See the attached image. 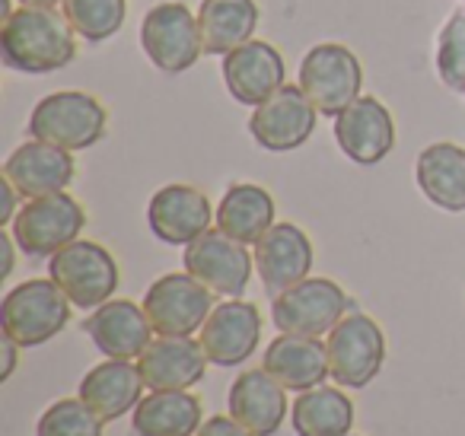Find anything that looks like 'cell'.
I'll list each match as a JSON object with an SVG mask.
<instances>
[{
    "label": "cell",
    "instance_id": "cell-10",
    "mask_svg": "<svg viewBox=\"0 0 465 436\" xmlns=\"http://www.w3.org/2000/svg\"><path fill=\"white\" fill-rule=\"evenodd\" d=\"M182 262H185L188 274L198 277L213 296H226V300H240L246 293L255 268L249 245L230 239L217 226H211L194 243H188Z\"/></svg>",
    "mask_w": 465,
    "mask_h": 436
},
{
    "label": "cell",
    "instance_id": "cell-33",
    "mask_svg": "<svg viewBox=\"0 0 465 436\" xmlns=\"http://www.w3.org/2000/svg\"><path fill=\"white\" fill-rule=\"evenodd\" d=\"M16 198H23V194L16 192L14 182L4 175V179H0V223H14V217L23 207V204H16Z\"/></svg>",
    "mask_w": 465,
    "mask_h": 436
},
{
    "label": "cell",
    "instance_id": "cell-18",
    "mask_svg": "<svg viewBox=\"0 0 465 436\" xmlns=\"http://www.w3.org/2000/svg\"><path fill=\"white\" fill-rule=\"evenodd\" d=\"M4 175L14 182V188L23 198H42V194L67 192V185L77 175L74 154L64 147H54L45 141H26L7 156Z\"/></svg>",
    "mask_w": 465,
    "mask_h": 436
},
{
    "label": "cell",
    "instance_id": "cell-27",
    "mask_svg": "<svg viewBox=\"0 0 465 436\" xmlns=\"http://www.w3.org/2000/svg\"><path fill=\"white\" fill-rule=\"evenodd\" d=\"M262 10L255 0H204L198 7L201 48L204 54H230L255 35Z\"/></svg>",
    "mask_w": 465,
    "mask_h": 436
},
{
    "label": "cell",
    "instance_id": "cell-20",
    "mask_svg": "<svg viewBox=\"0 0 465 436\" xmlns=\"http://www.w3.org/2000/svg\"><path fill=\"white\" fill-rule=\"evenodd\" d=\"M230 417L240 421L249 433L274 436L287 417V389L262 366V370H242L232 379L230 395Z\"/></svg>",
    "mask_w": 465,
    "mask_h": 436
},
{
    "label": "cell",
    "instance_id": "cell-4",
    "mask_svg": "<svg viewBox=\"0 0 465 436\" xmlns=\"http://www.w3.org/2000/svg\"><path fill=\"white\" fill-rule=\"evenodd\" d=\"M86 226V211L74 194L54 192L42 198H29L10 223L16 245L29 258H52L74 239H80Z\"/></svg>",
    "mask_w": 465,
    "mask_h": 436
},
{
    "label": "cell",
    "instance_id": "cell-8",
    "mask_svg": "<svg viewBox=\"0 0 465 436\" xmlns=\"http://www.w3.org/2000/svg\"><path fill=\"white\" fill-rule=\"evenodd\" d=\"M329 372L341 389H363L386 363V334L367 312H348L325 338Z\"/></svg>",
    "mask_w": 465,
    "mask_h": 436
},
{
    "label": "cell",
    "instance_id": "cell-7",
    "mask_svg": "<svg viewBox=\"0 0 465 436\" xmlns=\"http://www.w3.org/2000/svg\"><path fill=\"white\" fill-rule=\"evenodd\" d=\"M48 277L77 309H96L118 290V264L109 249L90 239H74L48 258Z\"/></svg>",
    "mask_w": 465,
    "mask_h": 436
},
{
    "label": "cell",
    "instance_id": "cell-30",
    "mask_svg": "<svg viewBox=\"0 0 465 436\" xmlns=\"http://www.w3.org/2000/svg\"><path fill=\"white\" fill-rule=\"evenodd\" d=\"M105 421L84 398H61L42 411L35 423V436H103Z\"/></svg>",
    "mask_w": 465,
    "mask_h": 436
},
{
    "label": "cell",
    "instance_id": "cell-16",
    "mask_svg": "<svg viewBox=\"0 0 465 436\" xmlns=\"http://www.w3.org/2000/svg\"><path fill=\"white\" fill-rule=\"evenodd\" d=\"M223 84L230 90V96L242 105H262L272 93H278L284 86L287 67L281 52L272 42L249 39L246 45L232 48L230 54H223Z\"/></svg>",
    "mask_w": 465,
    "mask_h": 436
},
{
    "label": "cell",
    "instance_id": "cell-12",
    "mask_svg": "<svg viewBox=\"0 0 465 436\" xmlns=\"http://www.w3.org/2000/svg\"><path fill=\"white\" fill-rule=\"evenodd\" d=\"M316 118L319 109L310 103L303 86L284 84L265 103L255 105L252 118H249V134L255 137L259 147L272 150V154H287L310 141L316 131Z\"/></svg>",
    "mask_w": 465,
    "mask_h": 436
},
{
    "label": "cell",
    "instance_id": "cell-24",
    "mask_svg": "<svg viewBox=\"0 0 465 436\" xmlns=\"http://www.w3.org/2000/svg\"><path fill=\"white\" fill-rule=\"evenodd\" d=\"M414 173H418V188L430 204L450 213L465 211V150L459 144L440 141L424 147Z\"/></svg>",
    "mask_w": 465,
    "mask_h": 436
},
{
    "label": "cell",
    "instance_id": "cell-19",
    "mask_svg": "<svg viewBox=\"0 0 465 436\" xmlns=\"http://www.w3.org/2000/svg\"><path fill=\"white\" fill-rule=\"evenodd\" d=\"M84 332L105 357L115 360H137L156 334L143 306L131 300H109L96 306L90 319H84Z\"/></svg>",
    "mask_w": 465,
    "mask_h": 436
},
{
    "label": "cell",
    "instance_id": "cell-37",
    "mask_svg": "<svg viewBox=\"0 0 465 436\" xmlns=\"http://www.w3.org/2000/svg\"><path fill=\"white\" fill-rule=\"evenodd\" d=\"M348 436H354V433H348Z\"/></svg>",
    "mask_w": 465,
    "mask_h": 436
},
{
    "label": "cell",
    "instance_id": "cell-17",
    "mask_svg": "<svg viewBox=\"0 0 465 436\" xmlns=\"http://www.w3.org/2000/svg\"><path fill=\"white\" fill-rule=\"evenodd\" d=\"M255 271L272 296L297 287L312 271V243L297 223H274L255 243Z\"/></svg>",
    "mask_w": 465,
    "mask_h": 436
},
{
    "label": "cell",
    "instance_id": "cell-15",
    "mask_svg": "<svg viewBox=\"0 0 465 436\" xmlns=\"http://www.w3.org/2000/svg\"><path fill=\"white\" fill-rule=\"evenodd\" d=\"M217 211H211V201L194 185H166L150 198L147 223L160 243L188 245L211 230Z\"/></svg>",
    "mask_w": 465,
    "mask_h": 436
},
{
    "label": "cell",
    "instance_id": "cell-1",
    "mask_svg": "<svg viewBox=\"0 0 465 436\" xmlns=\"http://www.w3.org/2000/svg\"><path fill=\"white\" fill-rule=\"evenodd\" d=\"M0 58L20 74L61 71L77 58V33L54 7H16L0 29Z\"/></svg>",
    "mask_w": 465,
    "mask_h": 436
},
{
    "label": "cell",
    "instance_id": "cell-11",
    "mask_svg": "<svg viewBox=\"0 0 465 436\" xmlns=\"http://www.w3.org/2000/svg\"><path fill=\"white\" fill-rule=\"evenodd\" d=\"M141 45L143 54L163 74L188 71L204 54L198 16L175 0H166V4H156L153 10H147L141 23Z\"/></svg>",
    "mask_w": 465,
    "mask_h": 436
},
{
    "label": "cell",
    "instance_id": "cell-25",
    "mask_svg": "<svg viewBox=\"0 0 465 436\" xmlns=\"http://www.w3.org/2000/svg\"><path fill=\"white\" fill-rule=\"evenodd\" d=\"M220 233L242 245H255L278 220H274V198L262 185L252 182H236L226 188L213 217Z\"/></svg>",
    "mask_w": 465,
    "mask_h": 436
},
{
    "label": "cell",
    "instance_id": "cell-9",
    "mask_svg": "<svg viewBox=\"0 0 465 436\" xmlns=\"http://www.w3.org/2000/svg\"><path fill=\"white\" fill-rule=\"evenodd\" d=\"M143 312L156 334L166 338H192L204 328L213 312V293L188 271L156 277L143 293Z\"/></svg>",
    "mask_w": 465,
    "mask_h": 436
},
{
    "label": "cell",
    "instance_id": "cell-5",
    "mask_svg": "<svg viewBox=\"0 0 465 436\" xmlns=\"http://www.w3.org/2000/svg\"><path fill=\"white\" fill-rule=\"evenodd\" d=\"M354 309L341 283L329 277H306L297 287L272 296V322L284 334L322 338Z\"/></svg>",
    "mask_w": 465,
    "mask_h": 436
},
{
    "label": "cell",
    "instance_id": "cell-13",
    "mask_svg": "<svg viewBox=\"0 0 465 436\" xmlns=\"http://www.w3.org/2000/svg\"><path fill=\"white\" fill-rule=\"evenodd\" d=\"M335 144L341 154L357 166H376L395 147V122L392 112L376 96H361L335 115Z\"/></svg>",
    "mask_w": 465,
    "mask_h": 436
},
{
    "label": "cell",
    "instance_id": "cell-35",
    "mask_svg": "<svg viewBox=\"0 0 465 436\" xmlns=\"http://www.w3.org/2000/svg\"><path fill=\"white\" fill-rule=\"evenodd\" d=\"M14 233H0V252H4V268H0V277L14 274Z\"/></svg>",
    "mask_w": 465,
    "mask_h": 436
},
{
    "label": "cell",
    "instance_id": "cell-23",
    "mask_svg": "<svg viewBox=\"0 0 465 436\" xmlns=\"http://www.w3.org/2000/svg\"><path fill=\"white\" fill-rule=\"evenodd\" d=\"M143 389H147V382H143L141 366L134 360L109 357L86 372L77 395L109 423L134 411L143 398Z\"/></svg>",
    "mask_w": 465,
    "mask_h": 436
},
{
    "label": "cell",
    "instance_id": "cell-36",
    "mask_svg": "<svg viewBox=\"0 0 465 436\" xmlns=\"http://www.w3.org/2000/svg\"><path fill=\"white\" fill-rule=\"evenodd\" d=\"M64 0H20V7H58Z\"/></svg>",
    "mask_w": 465,
    "mask_h": 436
},
{
    "label": "cell",
    "instance_id": "cell-31",
    "mask_svg": "<svg viewBox=\"0 0 465 436\" xmlns=\"http://www.w3.org/2000/svg\"><path fill=\"white\" fill-rule=\"evenodd\" d=\"M437 74L450 90L465 93V4L440 29Z\"/></svg>",
    "mask_w": 465,
    "mask_h": 436
},
{
    "label": "cell",
    "instance_id": "cell-29",
    "mask_svg": "<svg viewBox=\"0 0 465 436\" xmlns=\"http://www.w3.org/2000/svg\"><path fill=\"white\" fill-rule=\"evenodd\" d=\"M61 14L71 20L74 33L84 42H105L124 26L128 0H64Z\"/></svg>",
    "mask_w": 465,
    "mask_h": 436
},
{
    "label": "cell",
    "instance_id": "cell-32",
    "mask_svg": "<svg viewBox=\"0 0 465 436\" xmlns=\"http://www.w3.org/2000/svg\"><path fill=\"white\" fill-rule=\"evenodd\" d=\"M194 436H255V433H249V430L242 427L240 421H232V417L213 414V417H207V421L201 423V430Z\"/></svg>",
    "mask_w": 465,
    "mask_h": 436
},
{
    "label": "cell",
    "instance_id": "cell-3",
    "mask_svg": "<svg viewBox=\"0 0 465 436\" xmlns=\"http://www.w3.org/2000/svg\"><path fill=\"white\" fill-rule=\"evenodd\" d=\"M109 128V112L96 96L80 90H61L45 96L29 115V137L54 144L71 154L90 150Z\"/></svg>",
    "mask_w": 465,
    "mask_h": 436
},
{
    "label": "cell",
    "instance_id": "cell-22",
    "mask_svg": "<svg viewBox=\"0 0 465 436\" xmlns=\"http://www.w3.org/2000/svg\"><path fill=\"white\" fill-rule=\"evenodd\" d=\"M262 366L284 385L287 391H306L322 385L329 372V347L319 338L281 332L262 353Z\"/></svg>",
    "mask_w": 465,
    "mask_h": 436
},
{
    "label": "cell",
    "instance_id": "cell-28",
    "mask_svg": "<svg viewBox=\"0 0 465 436\" xmlns=\"http://www.w3.org/2000/svg\"><path fill=\"white\" fill-rule=\"evenodd\" d=\"M297 436H348L354 427V401L335 385H316L297 395L291 411Z\"/></svg>",
    "mask_w": 465,
    "mask_h": 436
},
{
    "label": "cell",
    "instance_id": "cell-34",
    "mask_svg": "<svg viewBox=\"0 0 465 436\" xmlns=\"http://www.w3.org/2000/svg\"><path fill=\"white\" fill-rule=\"evenodd\" d=\"M20 344H16L10 334H4L0 338V353H4V366H0V382H7L10 376H14V370H16V357H20Z\"/></svg>",
    "mask_w": 465,
    "mask_h": 436
},
{
    "label": "cell",
    "instance_id": "cell-21",
    "mask_svg": "<svg viewBox=\"0 0 465 436\" xmlns=\"http://www.w3.org/2000/svg\"><path fill=\"white\" fill-rule=\"evenodd\" d=\"M207 353L201 341L194 338H153L147 351L137 357L141 376L150 391H166V389H192L204 379L207 372Z\"/></svg>",
    "mask_w": 465,
    "mask_h": 436
},
{
    "label": "cell",
    "instance_id": "cell-26",
    "mask_svg": "<svg viewBox=\"0 0 465 436\" xmlns=\"http://www.w3.org/2000/svg\"><path fill=\"white\" fill-rule=\"evenodd\" d=\"M204 423L201 401L188 395V389L150 391L131 414L134 436H194Z\"/></svg>",
    "mask_w": 465,
    "mask_h": 436
},
{
    "label": "cell",
    "instance_id": "cell-6",
    "mask_svg": "<svg viewBox=\"0 0 465 436\" xmlns=\"http://www.w3.org/2000/svg\"><path fill=\"white\" fill-rule=\"evenodd\" d=\"M300 86L319 109V115H341L354 99H361L363 64L348 45L319 42L300 61Z\"/></svg>",
    "mask_w": 465,
    "mask_h": 436
},
{
    "label": "cell",
    "instance_id": "cell-14",
    "mask_svg": "<svg viewBox=\"0 0 465 436\" xmlns=\"http://www.w3.org/2000/svg\"><path fill=\"white\" fill-rule=\"evenodd\" d=\"M198 341L213 366H226V370L242 366L262 341L259 309L246 300H223L207 315Z\"/></svg>",
    "mask_w": 465,
    "mask_h": 436
},
{
    "label": "cell",
    "instance_id": "cell-2",
    "mask_svg": "<svg viewBox=\"0 0 465 436\" xmlns=\"http://www.w3.org/2000/svg\"><path fill=\"white\" fill-rule=\"evenodd\" d=\"M74 302L52 277H33L23 281L0 302V325L4 334L20 347H39L61 334L71 322Z\"/></svg>",
    "mask_w": 465,
    "mask_h": 436
}]
</instances>
